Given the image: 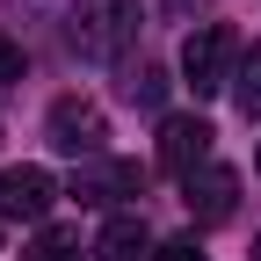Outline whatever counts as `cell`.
I'll use <instances>...</instances> for the list:
<instances>
[{
    "mask_svg": "<svg viewBox=\"0 0 261 261\" xmlns=\"http://www.w3.org/2000/svg\"><path fill=\"white\" fill-rule=\"evenodd\" d=\"M138 29H145V8H138V0H73L65 44H73L80 58H94V65H109V58H123L130 44H138Z\"/></svg>",
    "mask_w": 261,
    "mask_h": 261,
    "instance_id": "6da1fadb",
    "label": "cell"
},
{
    "mask_svg": "<svg viewBox=\"0 0 261 261\" xmlns=\"http://www.w3.org/2000/svg\"><path fill=\"white\" fill-rule=\"evenodd\" d=\"M232 58H240L232 29H225V22H203V29H189V44H181V80H189L196 94H225L232 73H240Z\"/></svg>",
    "mask_w": 261,
    "mask_h": 261,
    "instance_id": "7a4b0ae2",
    "label": "cell"
},
{
    "mask_svg": "<svg viewBox=\"0 0 261 261\" xmlns=\"http://www.w3.org/2000/svg\"><path fill=\"white\" fill-rule=\"evenodd\" d=\"M44 130H51V145H58V152H73V160H102V145H109V123H102V109H94V102H80V94L51 102Z\"/></svg>",
    "mask_w": 261,
    "mask_h": 261,
    "instance_id": "3957f363",
    "label": "cell"
},
{
    "mask_svg": "<svg viewBox=\"0 0 261 261\" xmlns=\"http://www.w3.org/2000/svg\"><path fill=\"white\" fill-rule=\"evenodd\" d=\"M211 138H218V130L203 123V116H160V167H167V174H203L211 167Z\"/></svg>",
    "mask_w": 261,
    "mask_h": 261,
    "instance_id": "277c9868",
    "label": "cell"
},
{
    "mask_svg": "<svg viewBox=\"0 0 261 261\" xmlns=\"http://www.w3.org/2000/svg\"><path fill=\"white\" fill-rule=\"evenodd\" d=\"M73 196L80 203H123V196H145V167L138 160H87V167L73 174Z\"/></svg>",
    "mask_w": 261,
    "mask_h": 261,
    "instance_id": "5b68a950",
    "label": "cell"
},
{
    "mask_svg": "<svg viewBox=\"0 0 261 261\" xmlns=\"http://www.w3.org/2000/svg\"><path fill=\"white\" fill-rule=\"evenodd\" d=\"M189 211H196V225H225V218L240 211V174H232V167L189 174Z\"/></svg>",
    "mask_w": 261,
    "mask_h": 261,
    "instance_id": "8992f818",
    "label": "cell"
},
{
    "mask_svg": "<svg viewBox=\"0 0 261 261\" xmlns=\"http://www.w3.org/2000/svg\"><path fill=\"white\" fill-rule=\"evenodd\" d=\"M51 196H58V181L44 167H8L0 174V218H44Z\"/></svg>",
    "mask_w": 261,
    "mask_h": 261,
    "instance_id": "52a82bcc",
    "label": "cell"
},
{
    "mask_svg": "<svg viewBox=\"0 0 261 261\" xmlns=\"http://www.w3.org/2000/svg\"><path fill=\"white\" fill-rule=\"evenodd\" d=\"M145 247H152V240H145L138 218H109V225H102V261H138Z\"/></svg>",
    "mask_w": 261,
    "mask_h": 261,
    "instance_id": "ba28073f",
    "label": "cell"
},
{
    "mask_svg": "<svg viewBox=\"0 0 261 261\" xmlns=\"http://www.w3.org/2000/svg\"><path fill=\"white\" fill-rule=\"evenodd\" d=\"M22 261H80V232H73V225H44L37 247H29Z\"/></svg>",
    "mask_w": 261,
    "mask_h": 261,
    "instance_id": "9c48e42d",
    "label": "cell"
},
{
    "mask_svg": "<svg viewBox=\"0 0 261 261\" xmlns=\"http://www.w3.org/2000/svg\"><path fill=\"white\" fill-rule=\"evenodd\" d=\"M232 102H240L247 116H261V44H254V51H240V73H232Z\"/></svg>",
    "mask_w": 261,
    "mask_h": 261,
    "instance_id": "30bf717a",
    "label": "cell"
},
{
    "mask_svg": "<svg viewBox=\"0 0 261 261\" xmlns=\"http://www.w3.org/2000/svg\"><path fill=\"white\" fill-rule=\"evenodd\" d=\"M123 94H130L138 109H160V102H167V73H152V65H138V73L123 80Z\"/></svg>",
    "mask_w": 261,
    "mask_h": 261,
    "instance_id": "8fae6325",
    "label": "cell"
},
{
    "mask_svg": "<svg viewBox=\"0 0 261 261\" xmlns=\"http://www.w3.org/2000/svg\"><path fill=\"white\" fill-rule=\"evenodd\" d=\"M152 261H203V247H196V232H174V240H160Z\"/></svg>",
    "mask_w": 261,
    "mask_h": 261,
    "instance_id": "7c38bea8",
    "label": "cell"
},
{
    "mask_svg": "<svg viewBox=\"0 0 261 261\" xmlns=\"http://www.w3.org/2000/svg\"><path fill=\"white\" fill-rule=\"evenodd\" d=\"M8 80H22V44L0 37V87H8Z\"/></svg>",
    "mask_w": 261,
    "mask_h": 261,
    "instance_id": "4fadbf2b",
    "label": "cell"
},
{
    "mask_svg": "<svg viewBox=\"0 0 261 261\" xmlns=\"http://www.w3.org/2000/svg\"><path fill=\"white\" fill-rule=\"evenodd\" d=\"M254 167H261V145H254Z\"/></svg>",
    "mask_w": 261,
    "mask_h": 261,
    "instance_id": "5bb4252c",
    "label": "cell"
},
{
    "mask_svg": "<svg viewBox=\"0 0 261 261\" xmlns=\"http://www.w3.org/2000/svg\"><path fill=\"white\" fill-rule=\"evenodd\" d=\"M254 261H261V240H254Z\"/></svg>",
    "mask_w": 261,
    "mask_h": 261,
    "instance_id": "9a60e30c",
    "label": "cell"
}]
</instances>
